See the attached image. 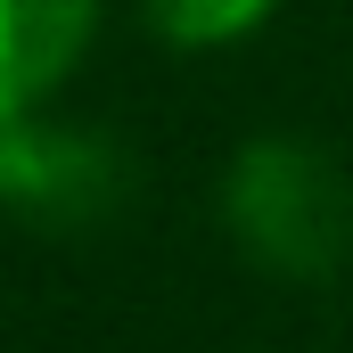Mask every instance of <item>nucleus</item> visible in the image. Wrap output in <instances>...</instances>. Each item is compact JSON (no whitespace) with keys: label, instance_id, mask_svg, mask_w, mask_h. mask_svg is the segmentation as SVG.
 <instances>
[{"label":"nucleus","instance_id":"f257e3e1","mask_svg":"<svg viewBox=\"0 0 353 353\" xmlns=\"http://www.w3.org/2000/svg\"><path fill=\"white\" fill-rule=\"evenodd\" d=\"M222 239L239 263L288 279V288H329L353 263V173L304 132H255L230 148L214 181Z\"/></svg>","mask_w":353,"mask_h":353},{"label":"nucleus","instance_id":"f03ea898","mask_svg":"<svg viewBox=\"0 0 353 353\" xmlns=\"http://www.w3.org/2000/svg\"><path fill=\"white\" fill-rule=\"evenodd\" d=\"M132 197V157L107 123L50 107H8L0 115V214L33 230H99Z\"/></svg>","mask_w":353,"mask_h":353},{"label":"nucleus","instance_id":"7ed1b4c3","mask_svg":"<svg viewBox=\"0 0 353 353\" xmlns=\"http://www.w3.org/2000/svg\"><path fill=\"white\" fill-rule=\"evenodd\" d=\"M107 25V0H0V115L50 107Z\"/></svg>","mask_w":353,"mask_h":353},{"label":"nucleus","instance_id":"20e7f679","mask_svg":"<svg viewBox=\"0 0 353 353\" xmlns=\"http://www.w3.org/2000/svg\"><path fill=\"white\" fill-rule=\"evenodd\" d=\"M279 8H288V0H132V17H140L165 50H181V58H214V50L255 41Z\"/></svg>","mask_w":353,"mask_h":353}]
</instances>
